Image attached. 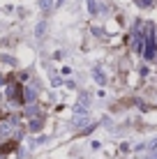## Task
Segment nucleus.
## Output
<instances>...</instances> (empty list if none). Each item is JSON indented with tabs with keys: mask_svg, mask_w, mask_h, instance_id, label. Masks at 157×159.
Wrapping results in <instances>:
<instances>
[{
	"mask_svg": "<svg viewBox=\"0 0 157 159\" xmlns=\"http://www.w3.org/2000/svg\"><path fill=\"white\" fill-rule=\"evenodd\" d=\"M157 53V44H155V28L153 25H148L145 28V46H143V56L145 60H153Z\"/></svg>",
	"mask_w": 157,
	"mask_h": 159,
	"instance_id": "nucleus-1",
	"label": "nucleus"
},
{
	"mask_svg": "<svg viewBox=\"0 0 157 159\" xmlns=\"http://www.w3.org/2000/svg\"><path fill=\"white\" fill-rule=\"evenodd\" d=\"M16 122H19L16 118H9V120H5V122H0V139H2V141H7L9 136H12Z\"/></svg>",
	"mask_w": 157,
	"mask_h": 159,
	"instance_id": "nucleus-2",
	"label": "nucleus"
},
{
	"mask_svg": "<svg viewBox=\"0 0 157 159\" xmlns=\"http://www.w3.org/2000/svg\"><path fill=\"white\" fill-rule=\"evenodd\" d=\"M88 106H90V97H88V95H81L79 102H76V116H85Z\"/></svg>",
	"mask_w": 157,
	"mask_h": 159,
	"instance_id": "nucleus-3",
	"label": "nucleus"
},
{
	"mask_svg": "<svg viewBox=\"0 0 157 159\" xmlns=\"http://www.w3.org/2000/svg\"><path fill=\"white\" fill-rule=\"evenodd\" d=\"M7 97L12 102H19V97H21V85L19 83H9L7 85Z\"/></svg>",
	"mask_w": 157,
	"mask_h": 159,
	"instance_id": "nucleus-4",
	"label": "nucleus"
},
{
	"mask_svg": "<svg viewBox=\"0 0 157 159\" xmlns=\"http://www.w3.org/2000/svg\"><path fill=\"white\" fill-rule=\"evenodd\" d=\"M23 99L30 102V104L35 102V88H32V85H25V88H23Z\"/></svg>",
	"mask_w": 157,
	"mask_h": 159,
	"instance_id": "nucleus-5",
	"label": "nucleus"
},
{
	"mask_svg": "<svg viewBox=\"0 0 157 159\" xmlns=\"http://www.w3.org/2000/svg\"><path fill=\"white\" fill-rule=\"evenodd\" d=\"M132 42H134V48H136V51H141L143 48V37H141V32H134V37H132Z\"/></svg>",
	"mask_w": 157,
	"mask_h": 159,
	"instance_id": "nucleus-6",
	"label": "nucleus"
},
{
	"mask_svg": "<svg viewBox=\"0 0 157 159\" xmlns=\"http://www.w3.org/2000/svg\"><path fill=\"white\" fill-rule=\"evenodd\" d=\"M88 122H90V120L85 118V116H79V118H74V127H76V129H83V127H88Z\"/></svg>",
	"mask_w": 157,
	"mask_h": 159,
	"instance_id": "nucleus-7",
	"label": "nucleus"
},
{
	"mask_svg": "<svg viewBox=\"0 0 157 159\" xmlns=\"http://www.w3.org/2000/svg\"><path fill=\"white\" fill-rule=\"evenodd\" d=\"M93 76H95V81H97V83H99V85H104V83H106V79H104V72H102L99 67H95Z\"/></svg>",
	"mask_w": 157,
	"mask_h": 159,
	"instance_id": "nucleus-8",
	"label": "nucleus"
},
{
	"mask_svg": "<svg viewBox=\"0 0 157 159\" xmlns=\"http://www.w3.org/2000/svg\"><path fill=\"white\" fill-rule=\"evenodd\" d=\"M39 129H42V120H39V118H35V120L30 122V131H39Z\"/></svg>",
	"mask_w": 157,
	"mask_h": 159,
	"instance_id": "nucleus-9",
	"label": "nucleus"
},
{
	"mask_svg": "<svg viewBox=\"0 0 157 159\" xmlns=\"http://www.w3.org/2000/svg\"><path fill=\"white\" fill-rule=\"evenodd\" d=\"M51 5H53L51 0H39V7H42V9H48V7H51Z\"/></svg>",
	"mask_w": 157,
	"mask_h": 159,
	"instance_id": "nucleus-10",
	"label": "nucleus"
},
{
	"mask_svg": "<svg viewBox=\"0 0 157 159\" xmlns=\"http://www.w3.org/2000/svg\"><path fill=\"white\" fill-rule=\"evenodd\" d=\"M88 5H90V14H97V2L95 0H88Z\"/></svg>",
	"mask_w": 157,
	"mask_h": 159,
	"instance_id": "nucleus-11",
	"label": "nucleus"
},
{
	"mask_svg": "<svg viewBox=\"0 0 157 159\" xmlns=\"http://www.w3.org/2000/svg\"><path fill=\"white\" fill-rule=\"evenodd\" d=\"M25 113H28V116H35V113H37V106H25Z\"/></svg>",
	"mask_w": 157,
	"mask_h": 159,
	"instance_id": "nucleus-12",
	"label": "nucleus"
},
{
	"mask_svg": "<svg viewBox=\"0 0 157 159\" xmlns=\"http://www.w3.org/2000/svg\"><path fill=\"white\" fill-rule=\"evenodd\" d=\"M139 5H141V7H150V5H153V0H136Z\"/></svg>",
	"mask_w": 157,
	"mask_h": 159,
	"instance_id": "nucleus-13",
	"label": "nucleus"
},
{
	"mask_svg": "<svg viewBox=\"0 0 157 159\" xmlns=\"http://www.w3.org/2000/svg\"><path fill=\"white\" fill-rule=\"evenodd\" d=\"M35 32H37V37H42V35H44V23H39V25H37V30H35Z\"/></svg>",
	"mask_w": 157,
	"mask_h": 159,
	"instance_id": "nucleus-14",
	"label": "nucleus"
},
{
	"mask_svg": "<svg viewBox=\"0 0 157 159\" xmlns=\"http://www.w3.org/2000/svg\"><path fill=\"white\" fill-rule=\"evenodd\" d=\"M0 60H5L7 65H14V58H9V56H0Z\"/></svg>",
	"mask_w": 157,
	"mask_h": 159,
	"instance_id": "nucleus-15",
	"label": "nucleus"
},
{
	"mask_svg": "<svg viewBox=\"0 0 157 159\" xmlns=\"http://www.w3.org/2000/svg\"><path fill=\"white\" fill-rule=\"evenodd\" d=\"M148 159H157V152H155V155H150V157H148Z\"/></svg>",
	"mask_w": 157,
	"mask_h": 159,
	"instance_id": "nucleus-16",
	"label": "nucleus"
},
{
	"mask_svg": "<svg viewBox=\"0 0 157 159\" xmlns=\"http://www.w3.org/2000/svg\"><path fill=\"white\" fill-rule=\"evenodd\" d=\"M2 83H5V79H2V76H0V85H2Z\"/></svg>",
	"mask_w": 157,
	"mask_h": 159,
	"instance_id": "nucleus-17",
	"label": "nucleus"
},
{
	"mask_svg": "<svg viewBox=\"0 0 157 159\" xmlns=\"http://www.w3.org/2000/svg\"><path fill=\"white\" fill-rule=\"evenodd\" d=\"M0 116H2V111H0Z\"/></svg>",
	"mask_w": 157,
	"mask_h": 159,
	"instance_id": "nucleus-18",
	"label": "nucleus"
}]
</instances>
